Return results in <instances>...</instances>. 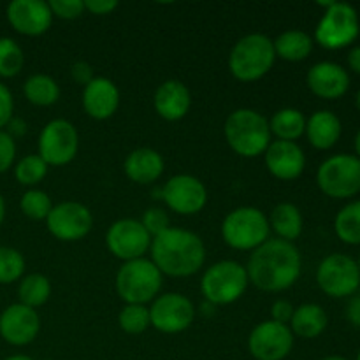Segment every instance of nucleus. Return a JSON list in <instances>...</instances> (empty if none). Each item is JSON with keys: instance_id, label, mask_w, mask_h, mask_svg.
<instances>
[{"instance_id": "obj_26", "label": "nucleus", "mask_w": 360, "mask_h": 360, "mask_svg": "<svg viewBox=\"0 0 360 360\" xmlns=\"http://www.w3.org/2000/svg\"><path fill=\"white\" fill-rule=\"evenodd\" d=\"M269 220L271 231L276 232L278 239L294 243L301 238L302 229H304V218L301 210L292 202H280L271 211Z\"/></svg>"}, {"instance_id": "obj_18", "label": "nucleus", "mask_w": 360, "mask_h": 360, "mask_svg": "<svg viewBox=\"0 0 360 360\" xmlns=\"http://www.w3.org/2000/svg\"><path fill=\"white\" fill-rule=\"evenodd\" d=\"M6 16L18 34L28 37L46 34L53 23L51 7L44 0H13L7 6Z\"/></svg>"}, {"instance_id": "obj_31", "label": "nucleus", "mask_w": 360, "mask_h": 360, "mask_svg": "<svg viewBox=\"0 0 360 360\" xmlns=\"http://www.w3.org/2000/svg\"><path fill=\"white\" fill-rule=\"evenodd\" d=\"M334 231L345 245H360V200H352L338 211Z\"/></svg>"}, {"instance_id": "obj_42", "label": "nucleus", "mask_w": 360, "mask_h": 360, "mask_svg": "<svg viewBox=\"0 0 360 360\" xmlns=\"http://www.w3.org/2000/svg\"><path fill=\"white\" fill-rule=\"evenodd\" d=\"M70 76H72V79L76 81V83L86 86V84L94 79L95 74L90 63L84 62V60H77V62H74L72 67H70Z\"/></svg>"}, {"instance_id": "obj_23", "label": "nucleus", "mask_w": 360, "mask_h": 360, "mask_svg": "<svg viewBox=\"0 0 360 360\" xmlns=\"http://www.w3.org/2000/svg\"><path fill=\"white\" fill-rule=\"evenodd\" d=\"M164 157L153 148H136L127 155L123 171L137 185H151L164 174Z\"/></svg>"}, {"instance_id": "obj_45", "label": "nucleus", "mask_w": 360, "mask_h": 360, "mask_svg": "<svg viewBox=\"0 0 360 360\" xmlns=\"http://www.w3.org/2000/svg\"><path fill=\"white\" fill-rule=\"evenodd\" d=\"M6 132L9 134L11 137H21L25 132H27V123H25L23 120L14 118V116H13V120H11L9 125H7Z\"/></svg>"}, {"instance_id": "obj_11", "label": "nucleus", "mask_w": 360, "mask_h": 360, "mask_svg": "<svg viewBox=\"0 0 360 360\" xmlns=\"http://www.w3.org/2000/svg\"><path fill=\"white\" fill-rule=\"evenodd\" d=\"M316 283H319L320 290L329 297H352L360 287L357 260L345 253L327 255L316 269Z\"/></svg>"}, {"instance_id": "obj_5", "label": "nucleus", "mask_w": 360, "mask_h": 360, "mask_svg": "<svg viewBox=\"0 0 360 360\" xmlns=\"http://www.w3.org/2000/svg\"><path fill=\"white\" fill-rule=\"evenodd\" d=\"M164 274L151 262V259H137L123 262L116 273V294L127 304L153 302L160 295Z\"/></svg>"}, {"instance_id": "obj_14", "label": "nucleus", "mask_w": 360, "mask_h": 360, "mask_svg": "<svg viewBox=\"0 0 360 360\" xmlns=\"http://www.w3.org/2000/svg\"><path fill=\"white\" fill-rule=\"evenodd\" d=\"M195 319V306L186 295L167 292L160 294L150 308L151 327L164 334H179L188 329Z\"/></svg>"}, {"instance_id": "obj_25", "label": "nucleus", "mask_w": 360, "mask_h": 360, "mask_svg": "<svg viewBox=\"0 0 360 360\" xmlns=\"http://www.w3.org/2000/svg\"><path fill=\"white\" fill-rule=\"evenodd\" d=\"M327 323H329V316L326 309L315 302H306L294 309L288 327L294 336L302 338V340H315L320 334H323Z\"/></svg>"}, {"instance_id": "obj_40", "label": "nucleus", "mask_w": 360, "mask_h": 360, "mask_svg": "<svg viewBox=\"0 0 360 360\" xmlns=\"http://www.w3.org/2000/svg\"><path fill=\"white\" fill-rule=\"evenodd\" d=\"M14 112V98L9 88L0 81V130L6 129L13 120Z\"/></svg>"}, {"instance_id": "obj_17", "label": "nucleus", "mask_w": 360, "mask_h": 360, "mask_svg": "<svg viewBox=\"0 0 360 360\" xmlns=\"http://www.w3.org/2000/svg\"><path fill=\"white\" fill-rule=\"evenodd\" d=\"M41 330L37 309L14 302L0 313V338L13 347H27Z\"/></svg>"}, {"instance_id": "obj_1", "label": "nucleus", "mask_w": 360, "mask_h": 360, "mask_svg": "<svg viewBox=\"0 0 360 360\" xmlns=\"http://www.w3.org/2000/svg\"><path fill=\"white\" fill-rule=\"evenodd\" d=\"M301 252L294 243L283 239H267L253 250L246 264L250 283L264 292H283L301 276Z\"/></svg>"}, {"instance_id": "obj_9", "label": "nucleus", "mask_w": 360, "mask_h": 360, "mask_svg": "<svg viewBox=\"0 0 360 360\" xmlns=\"http://www.w3.org/2000/svg\"><path fill=\"white\" fill-rule=\"evenodd\" d=\"M360 34L359 13L352 4L336 2L326 9L315 30V41L322 48L343 49L355 42Z\"/></svg>"}, {"instance_id": "obj_4", "label": "nucleus", "mask_w": 360, "mask_h": 360, "mask_svg": "<svg viewBox=\"0 0 360 360\" xmlns=\"http://www.w3.org/2000/svg\"><path fill=\"white\" fill-rule=\"evenodd\" d=\"M276 62L273 39L267 35L248 34L239 39L229 55V70L232 76L243 83L259 81L273 69Z\"/></svg>"}, {"instance_id": "obj_36", "label": "nucleus", "mask_w": 360, "mask_h": 360, "mask_svg": "<svg viewBox=\"0 0 360 360\" xmlns=\"http://www.w3.org/2000/svg\"><path fill=\"white\" fill-rule=\"evenodd\" d=\"M118 326L127 334H143L151 326L150 308L143 304H127L120 311Z\"/></svg>"}, {"instance_id": "obj_32", "label": "nucleus", "mask_w": 360, "mask_h": 360, "mask_svg": "<svg viewBox=\"0 0 360 360\" xmlns=\"http://www.w3.org/2000/svg\"><path fill=\"white\" fill-rule=\"evenodd\" d=\"M48 167L49 165L39 155H25L14 165V178L20 185L34 188L35 185H39L46 178Z\"/></svg>"}, {"instance_id": "obj_47", "label": "nucleus", "mask_w": 360, "mask_h": 360, "mask_svg": "<svg viewBox=\"0 0 360 360\" xmlns=\"http://www.w3.org/2000/svg\"><path fill=\"white\" fill-rule=\"evenodd\" d=\"M4 218H6V200H4L2 193H0V227L4 224Z\"/></svg>"}, {"instance_id": "obj_39", "label": "nucleus", "mask_w": 360, "mask_h": 360, "mask_svg": "<svg viewBox=\"0 0 360 360\" xmlns=\"http://www.w3.org/2000/svg\"><path fill=\"white\" fill-rule=\"evenodd\" d=\"M16 160V141L6 130H0V174L9 171Z\"/></svg>"}, {"instance_id": "obj_30", "label": "nucleus", "mask_w": 360, "mask_h": 360, "mask_svg": "<svg viewBox=\"0 0 360 360\" xmlns=\"http://www.w3.org/2000/svg\"><path fill=\"white\" fill-rule=\"evenodd\" d=\"M49 297H51V281L44 274L32 273L20 280V285H18L20 304L37 309L46 304Z\"/></svg>"}, {"instance_id": "obj_3", "label": "nucleus", "mask_w": 360, "mask_h": 360, "mask_svg": "<svg viewBox=\"0 0 360 360\" xmlns=\"http://www.w3.org/2000/svg\"><path fill=\"white\" fill-rule=\"evenodd\" d=\"M224 134L232 151L245 158L260 157L271 144L269 120L250 108L232 111L225 120Z\"/></svg>"}, {"instance_id": "obj_49", "label": "nucleus", "mask_w": 360, "mask_h": 360, "mask_svg": "<svg viewBox=\"0 0 360 360\" xmlns=\"http://www.w3.org/2000/svg\"><path fill=\"white\" fill-rule=\"evenodd\" d=\"M4 360H34V359L28 357V355L18 354V355H11V357H7V359H4Z\"/></svg>"}, {"instance_id": "obj_33", "label": "nucleus", "mask_w": 360, "mask_h": 360, "mask_svg": "<svg viewBox=\"0 0 360 360\" xmlns=\"http://www.w3.org/2000/svg\"><path fill=\"white\" fill-rule=\"evenodd\" d=\"M25 65L21 46L11 37H0V77H14Z\"/></svg>"}, {"instance_id": "obj_2", "label": "nucleus", "mask_w": 360, "mask_h": 360, "mask_svg": "<svg viewBox=\"0 0 360 360\" xmlns=\"http://www.w3.org/2000/svg\"><path fill=\"white\" fill-rule=\"evenodd\" d=\"M151 262L162 274L188 278L199 273L206 262L204 241L192 231L169 227L151 239Z\"/></svg>"}, {"instance_id": "obj_16", "label": "nucleus", "mask_w": 360, "mask_h": 360, "mask_svg": "<svg viewBox=\"0 0 360 360\" xmlns=\"http://www.w3.org/2000/svg\"><path fill=\"white\" fill-rule=\"evenodd\" d=\"M294 348L290 327L266 320L253 327L248 336V352L255 360H283Z\"/></svg>"}, {"instance_id": "obj_7", "label": "nucleus", "mask_w": 360, "mask_h": 360, "mask_svg": "<svg viewBox=\"0 0 360 360\" xmlns=\"http://www.w3.org/2000/svg\"><path fill=\"white\" fill-rule=\"evenodd\" d=\"M250 280L246 267L236 260H220L206 269L200 280V294L210 304L227 306L243 297Z\"/></svg>"}, {"instance_id": "obj_6", "label": "nucleus", "mask_w": 360, "mask_h": 360, "mask_svg": "<svg viewBox=\"0 0 360 360\" xmlns=\"http://www.w3.org/2000/svg\"><path fill=\"white\" fill-rule=\"evenodd\" d=\"M269 220L259 207L241 206L232 210L221 224V238L231 248L253 252L269 239Z\"/></svg>"}, {"instance_id": "obj_29", "label": "nucleus", "mask_w": 360, "mask_h": 360, "mask_svg": "<svg viewBox=\"0 0 360 360\" xmlns=\"http://www.w3.org/2000/svg\"><path fill=\"white\" fill-rule=\"evenodd\" d=\"M23 94L30 104L48 108L58 102L60 86L48 74H32L23 84Z\"/></svg>"}, {"instance_id": "obj_52", "label": "nucleus", "mask_w": 360, "mask_h": 360, "mask_svg": "<svg viewBox=\"0 0 360 360\" xmlns=\"http://www.w3.org/2000/svg\"><path fill=\"white\" fill-rule=\"evenodd\" d=\"M357 266H359V269H360V253H359V260H357Z\"/></svg>"}, {"instance_id": "obj_28", "label": "nucleus", "mask_w": 360, "mask_h": 360, "mask_svg": "<svg viewBox=\"0 0 360 360\" xmlns=\"http://www.w3.org/2000/svg\"><path fill=\"white\" fill-rule=\"evenodd\" d=\"M269 129L271 136H276L278 141L295 143L306 132V116L295 108H283L269 120Z\"/></svg>"}, {"instance_id": "obj_8", "label": "nucleus", "mask_w": 360, "mask_h": 360, "mask_svg": "<svg viewBox=\"0 0 360 360\" xmlns=\"http://www.w3.org/2000/svg\"><path fill=\"white\" fill-rule=\"evenodd\" d=\"M316 185L330 199H350L360 192V158L338 153L320 164Z\"/></svg>"}, {"instance_id": "obj_22", "label": "nucleus", "mask_w": 360, "mask_h": 360, "mask_svg": "<svg viewBox=\"0 0 360 360\" xmlns=\"http://www.w3.org/2000/svg\"><path fill=\"white\" fill-rule=\"evenodd\" d=\"M155 111L167 122H179L192 108V94L179 79H167L158 84L153 97Z\"/></svg>"}, {"instance_id": "obj_43", "label": "nucleus", "mask_w": 360, "mask_h": 360, "mask_svg": "<svg viewBox=\"0 0 360 360\" xmlns=\"http://www.w3.org/2000/svg\"><path fill=\"white\" fill-rule=\"evenodd\" d=\"M84 11L97 16H104V14H111L116 7L120 6L118 0H83Z\"/></svg>"}, {"instance_id": "obj_38", "label": "nucleus", "mask_w": 360, "mask_h": 360, "mask_svg": "<svg viewBox=\"0 0 360 360\" xmlns=\"http://www.w3.org/2000/svg\"><path fill=\"white\" fill-rule=\"evenodd\" d=\"M49 7H51L53 18H60V20H77L84 13L83 0H51Z\"/></svg>"}, {"instance_id": "obj_12", "label": "nucleus", "mask_w": 360, "mask_h": 360, "mask_svg": "<svg viewBox=\"0 0 360 360\" xmlns=\"http://www.w3.org/2000/svg\"><path fill=\"white\" fill-rule=\"evenodd\" d=\"M151 236L136 218H120L105 232V246L123 262L144 259L151 248Z\"/></svg>"}, {"instance_id": "obj_51", "label": "nucleus", "mask_w": 360, "mask_h": 360, "mask_svg": "<svg viewBox=\"0 0 360 360\" xmlns=\"http://www.w3.org/2000/svg\"><path fill=\"white\" fill-rule=\"evenodd\" d=\"M355 104H357V108H359V111H360V88H359V91H357V97H355Z\"/></svg>"}, {"instance_id": "obj_21", "label": "nucleus", "mask_w": 360, "mask_h": 360, "mask_svg": "<svg viewBox=\"0 0 360 360\" xmlns=\"http://www.w3.org/2000/svg\"><path fill=\"white\" fill-rule=\"evenodd\" d=\"M83 108L90 118L108 120L118 111L120 90L115 81L104 76H95L83 88Z\"/></svg>"}, {"instance_id": "obj_20", "label": "nucleus", "mask_w": 360, "mask_h": 360, "mask_svg": "<svg viewBox=\"0 0 360 360\" xmlns=\"http://www.w3.org/2000/svg\"><path fill=\"white\" fill-rule=\"evenodd\" d=\"M306 84L320 98L336 101L350 88V74L336 62H319L309 67L306 74Z\"/></svg>"}, {"instance_id": "obj_24", "label": "nucleus", "mask_w": 360, "mask_h": 360, "mask_svg": "<svg viewBox=\"0 0 360 360\" xmlns=\"http://www.w3.org/2000/svg\"><path fill=\"white\" fill-rule=\"evenodd\" d=\"M341 132H343V125L338 115L327 109H320L315 111L308 120H306V137H308L309 144L316 150H330L340 141Z\"/></svg>"}, {"instance_id": "obj_34", "label": "nucleus", "mask_w": 360, "mask_h": 360, "mask_svg": "<svg viewBox=\"0 0 360 360\" xmlns=\"http://www.w3.org/2000/svg\"><path fill=\"white\" fill-rule=\"evenodd\" d=\"M25 257L20 250L0 246V285L20 281L25 274Z\"/></svg>"}, {"instance_id": "obj_41", "label": "nucleus", "mask_w": 360, "mask_h": 360, "mask_svg": "<svg viewBox=\"0 0 360 360\" xmlns=\"http://www.w3.org/2000/svg\"><path fill=\"white\" fill-rule=\"evenodd\" d=\"M294 309L295 308L292 306V302H288L287 299H278L271 306V320L288 326L292 320V315H294Z\"/></svg>"}, {"instance_id": "obj_50", "label": "nucleus", "mask_w": 360, "mask_h": 360, "mask_svg": "<svg viewBox=\"0 0 360 360\" xmlns=\"http://www.w3.org/2000/svg\"><path fill=\"white\" fill-rule=\"evenodd\" d=\"M322 360H348V359L341 357V355H329V357H323Z\"/></svg>"}, {"instance_id": "obj_27", "label": "nucleus", "mask_w": 360, "mask_h": 360, "mask_svg": "<svg viewBox=\"0 0 360 360\" xmlns=\"http://www.w3.org/2000/svg\"><path fill=\"white\" fill-rule=\"evenodd\" d=\"M276 58L287 62H302L313 51V37L304 30H285L273 41Z\"/></svg>"}, {"instance_id": "obj_10", "label": "nucleus", "mask_w": 360, "mask_h": 360, "mask_svg": "<svg viewBox=\"0 0 360 360\" xmlns=\"http://www.w3.org/2000/svg\"><path fill=\"white\" fill-rule=\"evenodd\" d=\"M37 146V155L46 164L62 167L76 158L79 150V134L69 120L55 118L42 127Z\"/></svg>"}, {"instance_id": "obj_46", "label": "nucleus", "mask_w": 360, "mask_h": 360, "mask_svg": "<svg viewBox=\"0 0 360 360\" xmlns=\"http://www.w3.org/2000/svg\"><path fill=\"white\" fill-rule=\"evenodd\" d=\"M348 67H350V70H354L355 74H360V44L359 46H354V48L348 51Z\"/></svg>"}, {"instance_id": "obj_15", "label": "nucleus", "mask_w": 360, "mask_h": 360, "mask_svg": "<svg viewBox=\"0 0 360 360\" xmlns=\"http://www.w3.org/2000/svg\"><path fill=\"white\" fill-rule=\"evenodd\" d=\"M160 199L174 213L190 217L206 207L207 188L199 178L192 174H176L167 179L160 192Z\"/></svg>"}, {"instance_id": "obj_19", "label": "nucleus", "mask_w": 360, "mask_h": 360, "mask_svg": "<svg viewBox=\"0 0 360 360\" xmlns=\"http://www.w3.org/2000/svg\"><path fill=\"white\" fill-rule=\"evenodd\" d=\"M266 167L271 174L281 181L297 179L306 169V155L297 143L288 141H271L264 153Z\"/></svg>"}, {"instance_id": "obj_48", "label": "nucleus", "mask_w": 360, "mask_h": 360, "mask_svg": "<svg viewBox=\"0 0 360 360\" xmlns=\"http://www.w3.org/2000/svg\"><path fill=\"white\" fill-rule=\"evenodd\" d=\"M354 146H355V157L360 158V130L357 132V136H355Z\"/></svg>"}, {"instance_id": "obj_44", "label": "nucleus", "mask_w": 360, "mask_h": 360, "mask_svg": "<svg viewBox=\"0 0 360 360\" xmlns=\"http://www.w3.org/2000/svg\"><path fill=\"white\" fill-rule=\"evenodd\" d=\"M347 319L352 326L359 327L360 329V287L359 290L355 292L354 295L350 297L347 304Z\"/></svg>"}, {"instance_id": "obj_53", "label": "nucleus", "mask_w": 360, "mask_h": 360, "mask_svg": "<svg viewBox=\"0 0 360 360\" xmlns=\"http://www.w3.org/2000/svg\"><path fill=\"white\" fill-rule=\"evenodd\" d=\"M357 360H360V350H359V354H357Z\"/></svg>"}, {"instance_id": "obj_35", "label": "nucleus", "mask_w": 360, "mask_h": 360, "mask_svg": "<svg viewBox=\"0 0 360 360\" xmlns=\"http://www.w3.org/2000/svg\"><path fill=\"white\" fill-rule=\"evenodd\" d=\"M20 210L23 211L25 217H28L30 220H46L53 210L51 197H49L44 190L30 188L21 195Z\"/></svg>"}, {"instance_id": "obj_37", "label": "nucleus", "mask_w": 360, "mask_h": 360, "mask_svg": "<svg viewBox=\"0 0 360 360\" xmlns=\"http://www.w3.org/2000/svg\"><path fill=\"white\" fill-rule=\"evenodd\" d=\"M141 224L151 238H157L158 234L169 229V214L162 207H148L141 218Z\"/></svg>"}, {"instance_id": "obj_13", "label": "nucleus", "mask_w": 360, "mask_h": 360, "mask_svg": "<svg viewBox=\"0 0 360 360\" xmlns=\"http://www.w3.org/2000/svg\"><path fill=\"white\" fill-rule=\"evenodd\" d=\"M46 227L58 241H79L90 234L94 227V214L84 204L65 200L53 206L51 213L46 218Z\"/></svg>"}]
</instances>
